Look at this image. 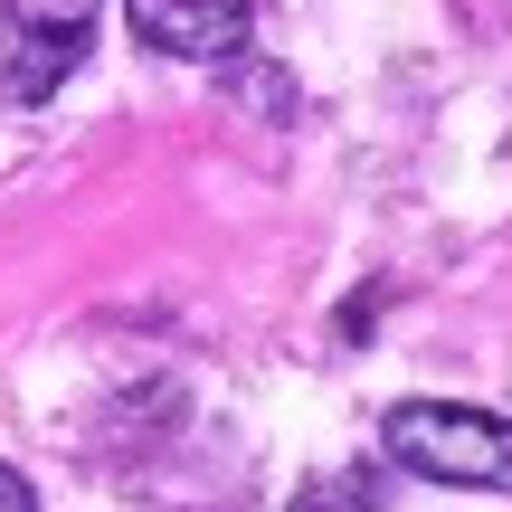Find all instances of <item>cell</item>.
I'll use <instances>...</instances> for the list:
<instances>
[{
  "label": "cell",
  "mask_w": 512,
  "mask_h": 512,
  "mask_svg": "<svg viewBox=\"0 0 512 512\" xmlns=\"http://www.w3.org/2000/svg\"><path fill=\"white\" fill-rule=\"evenodd\" d=\"M389 465L427 484H475V494H512V418L494 408H456V399H399L380 418Z\"/></svg>",
  "instance_id": "cell-1"
},
{
  "label": "cell",
  "mask_w": 512,
  "mask_h": 512,
  "mask_svg": "<svg viewBox=\"0 0 512 512\" xmlns=\"http://www.w3.org/2000/svg\"><path fill=\"white\" fill-rule=\"evenodd\" d=\"M294 512H380V494H370V475H323V484H304Z\"/></svg>",
  "instance_id": "cell-4"
},
{
  "label": "cell",
  "mask_w": 512,
  "mask_h": 512,
  "mask_svg": "<svg viewBox=\"0 0 512 512\" xmlns=\"http://www.w3.org/2000/svg\"><path fill=\"white\" fill-rule=\"evenodd\" d=\"M0 512H38V494H29V475H19V465H0Z\"/></svg>",
  "instance_id": "cell-5"
},
{
  "label": "cell",
  "mask_w": 512,
  "mask_h": 512,
  "mask_svg": "<svg viewBox=\"0 0 512 512\" xmlns=\"http://www.w3.org/2000/svg\"><path fill=\"white\" fill-rule=\"evenodd\" d=\"M133 38L162 57H181V67H228V57L247 48V19L256 0H124Z\"/></svg>",
  "instance_id": "cell-3"
},
{
  "label": "cell",
  "mask_w": 512,
  "mask_h": 512,
  "mask_svg": "<svg viewBox=\"0 0 512 512\" xmlns=\"http://www.w3.org/2000/svg\"><path fill=\"white\" fill-rule=\"evenodd\" d=\"M95 10H105V0H0V29H10L0 95H10V105H48V95L76 76V57H86Z\"/></svg>",
  "instance_id": "cell-2"
}]
</instances>
